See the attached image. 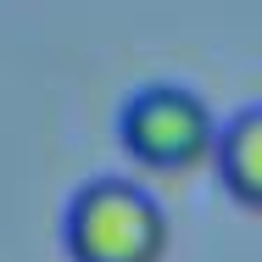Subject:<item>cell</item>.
I'll return each mask as SVG.
<instances>
[{"label":"cell","instance_id":"6da1fadb","mask_svg":"<svg viewBox=\"0 0 262 262\" xmlns=\"http://www.w3.org/2000/svg\"><path fill=\"white\" fill-rule=\"evenodd\" d=\"M167 212L134 179H90L61 217V246L73 262H162L167 257Z\"/></svg>","mask_w":262,"mask_h":262},{"label":"cell","instance_id":"7a4b0ae2","mask_svg":"<svg viewBox=\"0 0 262 262\" xmlns=\"http://www.w3.org/2000/svg\"><path fill=\"white\" fill-rule=\"evenodd\" d=\"M217 117L212 106L184 90V84H145L134 90L123 117H117V140L134 162H145L151 173H190L207 167L217 151Z\"/></svg>","mask_w":262,"mask_h":262},{"label":"cell","instance_id":"3957f363","mask_svg":"<svg viewBox=\"0 0 262 262\" xmlns=\"http://www.w3.org/2000/svg\"><path fill=\"white\" fill-rule=\"evenodd\" d=\"M212 167H217V184L229 190V201H240L246 212H262V106L217 128Z\"/></svg>","mask_w":262,"mask_h":262}]
</instances>
